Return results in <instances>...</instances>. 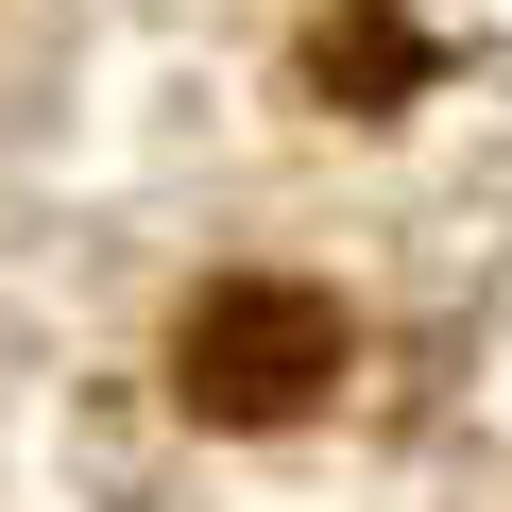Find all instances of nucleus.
Returning a JSON list of instances; mask_svg holds the SVG:
<instances>
[{
  "instance_id": "obj_1",
  "label": "nucleus",
  "mask_w": 512,
  "mask_h": 512,
  "mask_svg": "<svg viewBox=\"0 0 512 512\" xmlns=\"http://www.w3.org/2000/svg\"><path fill=\"white\" fill-rule=\"evenodd\" d=\"M308 376H342V308L325 291H274V274H239L188 308V410H308Z\"/></svg>"
}]
</instances>
